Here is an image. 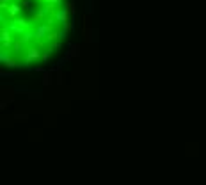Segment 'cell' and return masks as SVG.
<instances>
[{
    "mask_svg": "<svg viewBox=\"0 0 206 185\" xmlns=\"http://www.w3.org/2000/svg\"><path fill=\"white\" fill-rule=\"evenodd\" d=\"M39 57H41V50L37 48V46H28L27 52H25V66L39 61Z\"/></svg>",
    "mask_w": 206,
    "mask_h": 185,
    "instance_id": "1",
    "label": "cell"
},
{
    "mask_svg": "<svg viewBox=\"0 0 206 185\" xmlns=\"http://www.w3.org/2000/svg\"><path fill=\"white\" fill-rule=\"evenodd\" d=\"M20 11H21V6H20V4H18V2H11V4H9V7L6 9V16L13 21V20H16V16H18V13H20Z\"/></svg>",
    "mask_w": 206,
    "mask_h": 185,
    "instance_id": "2",
    "label": "cell"
},
{
    "mask_svg": "<svg viewBox=\"0 0 206 185\" xmlns=\"http://www.w3.org/2000/svg\"><path fill=\"white\" fill-rule=\"evenodd\" d=\"M68 18H69V13H68V9L66 7H61V9H57V13L53 14V20L59 21V23H68Z\"/></svg>",
    "mask_w": 206,
    "mask_h": 185,
    "instance_id": "3",
    "label": "cell"
},
{
    "mask_svg": "<svg viewBox=\"0 0 206 185\" xmlns=\"http://www.w3.org/2000/svg\"><path fill=\"white\" fill-rule=\"evenodd\" d=\"M13 32L7 30V27H2L0 28V45L2 43H14V37H13Z\"/></svg>",
    "mask_w": 206,
    "mask_h": 185,
    "instance_id": "4",
    "label": "cell"
},
{
    "mask_svg": "<svg viewBox=\"0 0 206 185\" xmlns=\"http://www.w3.org/2000/svg\"><path fill=\"white\" fill-rule=\"evenodd\" d=\"M48 18H50V16H48L46 13H44V11H43V7H41L39 11H36V13L32 14V18H30V21H32V23H34V21H37V23L41 21V23H43V21H46Z\"/></svg>",
    "mask_w": 206,
    "mask_h": 185,
    "instance_id": "5",
    "label": "cell"
},
{
    "mask_svg": "<svg viewBox=\"0 0 206 185\" xmlns=\"http://www.w3.org/2000/svg\"><path fill=\"white\" fill-rule=\"evenodd\" d=\"M16 25L20 28H23V30H27V28H30V25H32V21L30 20H25V18H16V20H13Z\"/></svg>",
    "mask_w": 206,
    "mask_h": 185,
    "instance_id": "6",
    "label": "cell"
},
{
    "mask_svg": "<svg viewBox=\"0 0 206 185\" xmlns=\"http://www.w3.org/2000/svg\"><path fill=\"white\" fill-rule=\"evenodd\" d=\"M13 57H11V50H2L0 48V64L4 66V64L7 62V61H11Z\"/></svg>",
    "mask_w": 206,
    "mask_h": 185,
    "instance_id": "7",
    "label": "cell"
},
{
    "mask_svg": "<svg viewBox=\"0 0 206 185\" xmlns=\"http://www.w3.org/2000/svg\"><path fill=\"white\" fill-rule=\"evenodd\" d=\"M32 37H34V34H32V32H27V30H25V34H23V36L20 37V41H21V43H25V45H28V43L32 41Z\"/></svg>",
    "mask_w": 206,
    "mask_h": 185,
    "instance_id": "8",
    "label": "cell"
},
{
    "mask_svg": "<svg viewBox=\"0 0 206 185\" xmlns=\"http://www.w3.org/2000/svg\"><path fill=\"white\" fill-rule=\"evenodd\" d=\"M46 41H48V43L59 41V32H57V30H53V32H50V34L46 36Z\"/></svg>",
    "mask_w": 206,
    "mask_h": 185,
    "instance_id": "9",
    "label": "cell"
},
{
    "mask_svg": "<svg viewBox=\"0 0 206 185\" xmlns=\"http://www.w3.org/2000/svg\"><path fill=\"white\" fill-rule=\"evenodd\" d=\"M64 7L68 9L69 14H75V4H73V2H64Z\"/></svg>",
    "mask_w": 206,
    "mask_h": 185,
    "instance_id": "10",
    "label": "cell"
},
{
    "mask_svg": "<svg viewBox=\"0 0 206 185\" xmlns=\"http://www.w3.org/2000/svg\"><path fill=\"white\" fill-rule=\"evenodd\" d=\"M59 46H61V43H59V41L50 43V45H48V54H52V52H55V48H59Z\"/></svg>",
    "mask_w": 206,
    "mask_h": 185,
    "instance_id": "11",
    "label": "cell"
},
{
    "mask_svg": "<svg viewBox=\"0 0 206 185\" xmlns=\"http://www.w3.org/2000/svg\"><path fill=\"white\" fill-rule=\"evenodd\" d=\"M30 4H32V0H20V6H21V7H25V9H28V11H32Z\"/></svg>",
    "mask_w": 206,
    "mask_h": 185,
    "instance_id": "12",
    "label": "cell"
},
{
    "mask_svg": "<svg viewBox=\"0 0 206 185\" xmlns=\"http://www.w3.org/2000/svg\"><path fill=\"white\" fill-rule=\"evenodd\" d=\"M66 36H68V30H61V32H59V39H64V37H66Z\"/></svg>",
    "mask_w": 206,
    "mask_h": 185,
    "instance_id": "13",
    "label": "cell"
},
{
    "mask_svg": "<svg viewBox=\"0 0 206 185\" xmlns=\"http://www.w3.org/2000/svg\"><path fill=\"white\" fill-rule=\"evenodd\" d=\"M48 55H50L48 52H44V54H41V61H43V62H46V61H48Z\"/></svg>",
    "mask_w": 206,
    "mask_h": 185,
    "instance_id": "14",
    "label": "cell"
},
{
    "mask_svg": "<svg viewBox=\"0 0 206 185\" xmlns=\"http://www.w3.org/2000/svg\"><path fill=\"white\" fill-rule=\"evenodd\" d=\"M6 18H7L6 14H4V13H0V23H6Z\"/></svg>",
    "mask_w": 206,
    "mask_h": 185,
    "instance_id": "15",
    "label": "cell"
},
{
    "mask_svg": "<svg viewBox=\"0 0 206 185\" xmlns=\"http://www.w3.org/2000/svg\"><path fill=\"white\" fill-rule=\"evenodd\" d=\"M4 2H9V0H4Z\"/></svg>",
    "mask_w": 206,
    "mask_h": 185,
    "instance_id": "16",
    "label": "cell"
}]
</instances>
